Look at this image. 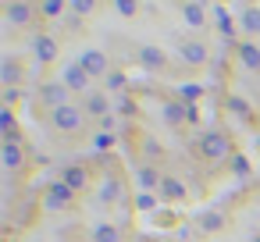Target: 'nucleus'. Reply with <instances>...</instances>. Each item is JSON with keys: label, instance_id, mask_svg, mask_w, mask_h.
<instances>
[{"label": "nucleus", "instance_id": "obj_5", "mask_svg": "<svg viewBox=\"0 0 260 242\" xmlns=\"http://www.w3.org/2000/svg\"><path fill=\"white\" fill-rule=\"evenodd\" d=\"M36 100L47 107V114L50 111H57V107H64V103H72V89L64 86V82H43L40 89H36Z\"/></svg>", "mask_w": 260, "mask_h": 242}, {"label": "nucleus", "instance_id": "obj_1", "mask_svg": "<svg viewBox=\"0 0 260 242\" xmlns=\"http://www.w3.org/2000/svg\"><path fill=\"white\" fill-rule=\"evenodd\" d=\"M192 153L203 160V164H221V160H232L235 157V143L228 132L221 128H207L192 139Z\"/></svg>", "mask_w": 260, "mask_h": 242}, {"label": "nucleus", "instance_id": "obj_35", "mask_svg": "<svg viewBox=\"0 0 260 242\" xmlns=\"http://www.w3.org/2000/svg\"><path fill=\"white\" fill-rule=\"evenodd\" d=\"M143 153H146V157H160V146H157V139H143Z\"/></svg>", "mask_w": 260, "mask_h": 242}, {"label": "nucleus", "instance_id": "obj_7", "mask_svg": "<svg viewBox=\"0 0 260 242\" xmlns=\"http://www.w3.org/2000/svg\"><path fill=\"white\" fill-rule=\"evenodd\" d=\"M125 182H121V175L118 171H111V175H104V182H100V189H96V199L104 203V206H114V203H125Z\"/></svg>", "mask_w": 260, "mask_h": 242}, {"label": "nucleus", "instance_id": "obj_16", "mask_svg": "<svg viewBox=\"0 0 260 242\" xmlns=\"http://www.w3.org/2000/svg\"><path fill=\"white\" fill-rule=\"evenodd\" d=\"M82 107H86V114H89V118H100V121L111 114V100H107V93H104V89L86 93V103H82Z\"/></svg>", "mask_w": 260, "mask_h": 242}, {"label": "nucleus", "instance_id": "obj_30", "mask_svg": "<svg viewBox=\"0 0 260 242\" xmlns=\"http://www.w3.org/2000/svg\"><path fill=\"white\" fill-rule=\"evenodd\" d=\"M114 11L121 18H136L139 15V0H114Z\"/></svg>", "mask_w": 260, "mask_h": 242}, {"label": "nucleus", "instance_id": "obj_22", "mask_svg": "<svg viewBox=\"0 0 260 242\" xmlns=\"http://www.w3.org/2000/svg\"><path fill=\"white\" fill-rule=\"evenodd\" d=\"M196 228L200 231H221L224 228V214L221 210H200L196 214Z\"/></svg>", "mask_w": 260, "mask_h": 242}, {"label": "nucleus", "instance_id": "obj_19", "mask_svg": "<svg viewBox=\"0 0 260 242\" xmlns=\"http://www.w3.org/2000/svg\"><path fill=\"white\" fill-rule=\"evenodd\" d=\"M160 171L153 167V164H139V171H136V185H139V192H153V189H160Z\"/></svg>", "mask_w": 260, "mask_h": 242}, {"label": "nucleus", "instance_id": "obj_29", "mask_svg": "<svg viewBox=\"0 0 260 242\" xmlns=\"http://www.w3.org/2000/svg\"><path fill=\"white\" fill-rule=\"evenodd\" d=\"M136 210L153 214V210H157V196H153V192H136Z\"/></svg>", "mask_w": 260, "mask_h": 242}, {"label": "nucleus", "instance_id": "obj_13", "mask_svg": "<svg viewBox=\"0 0 260 242\" xmlns=\"http://www.w3.org/2000/svg\"><path fill=\"white\" fill-rule=\"evenodd\" d=\"M182 18L192 32H203L207 29V8L200 4V0H182Z\"/></svg>", "mask_w": 260, "mask_h": 242}, {"label": "nucleus", "instance_id": "obj_20", "mask_svg": "<svg viewBox=\"0 0 260 242\" xmlns=\"http://www.w3.org/2000/svg\"><path fill=\"white\" fill-rule=\"evenodd\" d=\"M0 82H4V89H18V82H22L18 57H4V61H0Z\"/></svg>", "mask_w": 260, "mask_h": 242}, {"label": "nucleus", "instance_id": "obj_14", "mask_svg": "<svg viewBox=\"0 0 260 242\" xmlns=\"http://www.w3.org/2000/svg\"><path fill=\"white\" fill-rule=\"evenodd\" d=\"M235 61H239L246 72H260V47H256L253 40L235 43Z\"/></svg>", "mask_w": 260, "mask_h": 242}, {"label": "nucleus", "instance_id": "obj_32", "mask_svg": "<svg viewBox=\"0 0 260 242\" xmlns=\"http://www.w3.org/2000/svg\"><path fill=\"white\" fill-rule=\"evenodd\" d=\"M228 167H232V175H235V178H246V175H249V160H246L242 153H235V157L228 160Z\"/></svg>", "mask_w": 260, "mask_h": 242}, {"label": "nucleus", "instance_id": "obj_17", "mask_svg": "<svg viewBox=\"0 0 260 242\" xmlns=\"http://www.w3.org/2000/svg\"><path fill=\"white\" fill-rule=\"evenodd\" d=\"M224 111H228L235 121H242V125H249V121H253V107H249L239 93H228V96H224Z\"/></svg>", "mask_w": 260, "mask_h": 242}, {"label": "nucleus", "instance_id": "obj_25", "mask_svg": "<svg viewBox=\"0 0 260 242\" xmlns=\"http://www.w3.org/2000/svg\"><path fill=\"white\" fill-rule=\"evenodd\" d=\"M93 242H125V231L118 224H96L93 228Z\"/></svg>", "mask_w": 260, "mask_h": 242}, {"label": "nucleus", "instance_id": "obj_12", "mask_svg": "<svg viewBox=\"0 0 260 242\" xmlns=\"http://www.w3.org/2000/svg\"><path fill=\"white\" fill-rule=\"evenodd\" d=\"M61 182H64L72 192H86V189H89V167H86V164H68V167L61 171Z\"/></svg>", "mask_w": 260, "mask_h": 242}, {"label": "nucleus", "instance_id": "obj_28", "mask_svg": "<svg viewBox=\"0 0 260 242\" xmlns=\"http://www.w3.org/2000/svg\"><path fill=\"white\" fill-rule=\"evenodd\" d=\"M178 96H182V103H196V100L203 96V86H200V82H185Z\"/></svg>", "mask_w": 260, "mask_h": 242}, {"label": "nucleus", "instance_id": "obj_8", "mask_svg": "<svg viewBox=\"0 0 260 242\" xmlns=\"http://www.w3.org/2000/svg\"><path fill=\"white\" fill-rule=\"evenodd\" d=\"M75 196H79V192H72V189L57 178V182H50V185L43 189V206H47V210H68Z\"/></svg>", "mask_w": 260, "mask_h": 242}, {"label": "nucleus", "instance_id": "obj_33", "mask_svg": "<svg viewBox=\"0 0 260 242\" xmlns=\"http://www.w3.org/2000/svg\"><path fill=\"white\" fill-rule=\"evenodd\" d=\"M68 8H72L75 15H93V8H96V0H68Z\"/></svg>", "mask_w": 260, "mask_h": 242}, {"label": "nucleus", "instance_id": "obj_3", "mask_svg": "<svg viewBox=\"0 0 260 242\" xmlns=\"http://www.w3.org/2000/svg\"><path fill=\"white\" fill-rule=\"evenodd\" d=\"M25 160H29V153H25V146H22V135H18V139H4V143H0V167L8 171V178H11V175H18V171L25 167Z\"/></svg>", "mask_w": 260, "mask_h": 242}, {"label": "nucleus", "instance_id": "obj_24", "mask_svg": "<svg viewBox=\"0 0 260 242\" xmlns=\"http://www.w3.org/2000/svg\"><path fill=\"white\" fill-rule=\"evenodd\" d=\"M214 22H217V32H221L224 40H235V22H232V15H228L221 4H214Z\"/></svg>", "mask_w": 260, "mask_h": 242}, {"label": "nucleus", "instance_id": "obj_36", "mask_svg": "<svg viewBox=\"0 0 260 242\" xmlns=\"http://www.w3.org/2000/svg\"><path fill=\"white\" fill-rule=\"evenodd\" d=\"M107 86H111V89H125V75H118V72L107 75Z\"/></svg>", "mask_w": 260, "mask_h": 242}, {"label": "nucleus", "instance_id": "obj_26", "mask_svg": "<svg viewBox=\"0 0 260 242\" xmlns=\"http://www.w3.org/2000/svg\"><path fill=\"white\" fill-rule=\"evenodd\" d=\"M64 8H68V0H40V18H61L64 15Z\"/></svg>", "mask_w": 260, "mask_h": 242}, {"label": "nucleus", "instance_id": "obj_27", "mask_svg": "<svg viewBox=\"0 0 260 242\" xmlns=\"http://www.w3.org/2000/svg\"><path fill=\"white\" fill-rule=\"evenodd\" d=\"M0 132H4V139H18V125H15V111L11 107L0 111Z\"/></svg>", "mask_w": 260, "mask_h": 242}, {"label": "nucleus", "instance_id": "obj_37", "mask_svg": "<svg viewBox=\"0 0 260 242\" xmlns=\"http://www.w3.org/2000/svg\"><path fill=\"white\" fill-rule=\"evenodd\" d=\"M246 8H256V0H246Z\"/></svg>", "mask_w": 260, "mask_h": 242}, {"label": "nucleus", "instance_id": "obj_34", "mask_svg": "<svg viewBox=\"0 0 260 242\" xmlns=\"http://www.w3.org/2000/svg\"><path fill=\"white\" fill-rule=\"evenodd\" d=\"M200 121V107L196 103H185V125H196Z\"/></svg>", "mask_w": 260, "mask_h": 242}, {"label": "nucleus", "instance_id": "obj_15", "mask_svg": "<svg viewBox=\"0 0 260 242\" xmlns=\"http://www.w3.org/2000/svg\"><path fill=\"white\" fill-rule=\"evenodd\" d=\"M178 54H182V61H185L189 68H200V64H207V57H210V50H207L200 40H185V43L178 47Z\"/></svg>", "mask_w": 260, "mask_h": 242}, {"label": "nucleus", "instance_id": "obj_6", "mask_svg": "<svg viewBox=\"0 0 260 242\" xmlns=\"http://www.w3.org/2000/svg\"><path fill=\"white\" fill-rule=\"evenodd\" d=\"M79 68H82L89 79H100V75H111V57H107L104 50L89 47V50L79 54Z\"/></svg>", "mask_w": 260, "mask_h": 242}, {"label": "nucleus", "instance_id": "obj_11", "mask_svg": "<svg viewBox=\"0 0 260 242\" xmlns=\"http://www.w3.org/2000/svg\"><path fill=\"white\" fill-rule=\"evenodd\" d=\"M61 82H64L72 93H82V96H86V93H93V89H89V75L79 68V61L64 64V72H61Z\"/></svg>", "mask_w": 260, "mask_h": 242}, {"label": "nucleus", "instance_id": "obj_23", "mask_svg": "<svg viewBox=\"0 0 260 242\" xmlns=\"http://www.w3.org/2000/svg\"><path fill=\"white\" fill-rule=\"evenodd\" d=\"M239 29H242L246 36H260V8H242Z\"/></svg>", "mask_w": 260, "mask_h": 242}, {"label": "nucleus", "instance_id": "obj_2", "mask_svg": "<svg viewBox=\"0 0 260 242\" xmlns=\"http://www.w3.org/2000/svg\"><path fill=\"white\" fill-rule=\"evenodd\" d=\"M86 107L82 103H64V107H57V111H50L47 114V121H50V128L54 132H61V135H75V132H82V125H86Z\"/></svg>", "mask_w": 260, "mask_h": 242}, {"label": "nucleus", "instance_id": "obj_4", "mask_svg": "<svg viewBox=\"0 0 260 242\" xmlns=\"http://www.w3.org/2000/svg\"><path fill=\"white\" fill-rule=\"evenodd\" d=\"M40 15V4H29V0H8V8H4V18L11 29H29Z\"/></svg>", "mask_w": 260, "mask_h": 242}, {"label": "nucleus", "instance_id": "obj_10", "mask_svg": "<svg viewBox=\"0 0 260 242\" xmlns=\"http://www.w3.org/2000/svg\"><path fill=\"white\" fill-rule=\"evenodd\" d=\"M136 61H139L146 72H160V68H168V54H164L160 47H153V43H143V47L136 50Z\"/></svg>", "mask_w": 260, "mask_h": 242}, {"label": "nucleus", "instance_id": "obj_31", "mask_svg": "<svg viewBox=\"0 0 260 242\" xmlns=\"http://www.w3.org/2000/svg\"><path fill=\"white\" fill-rule=\"evenodd\" d=\"M111 146H114V132H96V135H93V150H96V153H107Z\"/></svg>", "mask_w": 260, "mask_h": 242}, {"label": "nucleus", "instance_id": "obj_18", "mask_svg": "<svg viewBox=\"0 0 260 242\" xmlns=\"http://www.w3.org/2000/svg\"><path fill=\"white\" fill-rule=\"evenodd\" d=\"M157 192H160V196H164L168 203H182V199H185V182H182L178 175H164V178H160V189H157Z\"/></svg>", "mask_w": 260, "mask_h": 242}, {"label": "nucleus", "instance_id": "obj_21", "mask_svg": "<svg viewBox=\"0 0 260 242\" xmlns=\"http://www.w3.org/2000/svg\"><path fill=\"white\" fill-rule=\"evenodd\" d=\"M160 118L171 125V128H178V125H185V103L182 100H168L164 107H160Z\"/></svg>", "mask_w": 260, "mask_h": 242}, {"label": "nucleus", "instance_id": "obj_9", "mask_svg": "<svg viewBox=\"0 0 260 242\" xmlns=\"http://www.w3.org/2000/svg\"><path fill=\"white\" fill-rule=\"evenodd\" d=\"M32 61H36L40 68H47V64L57 61V40H54L50 32H36V36H32Z\"/></svg>", "mask_w": 260, "mask_h": 242}]
</instances>
